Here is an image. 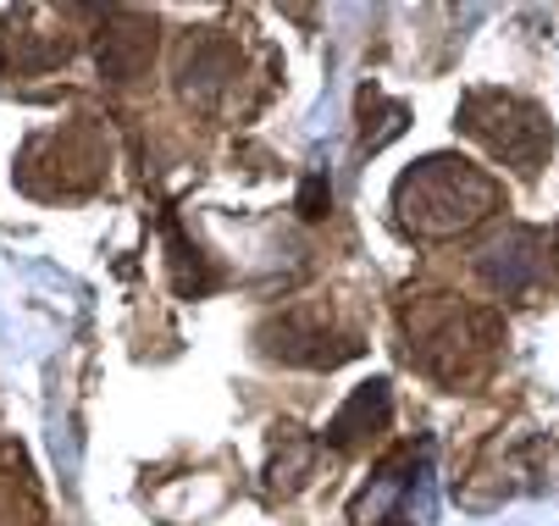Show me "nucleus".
Returning a JSON list of instances; mask_svg holds the SVG:
<instances>
[{
    "instance_id": "1",
    "label": "nucleus",
    "mask_w": 559,
    "mask_h": 526,
    "mask_svg": "<svg viewBox=\"0 0 559 526\" xmlns=\"http://www.w3.org/2000/svg\"><path fill=\"white\" fill-rule=\"evenodd\" d=\"M393 205H399V216H405L411 234H421V239H454V234L476 228L488 211H499V183L483 167H471V162L432 156L416 172L399 178Z\"/></svg>"
},
{
    "instance_id": "2",
    "label": "nucleus",
    "mask_w": 559,
    "mask_h": 526,
    "mask_svg": "<svg viewBox=\"0 0 559 526\" xmlns=\"http://www.w3.org/2000/svg\"><path fill=\"white\" fill-rule=\"evenodd\" d=\"M460 128L471 139H483L493 156H504L515 172H537L548 144H554V128L537 106L515 100V95H499V89H476L465 106H460Z\"/></svg>"
},
{
    "instance_id": "3",
    "label": "nucleus",
    "mask_w": 559,
    "mask_h": 526,
    "mask_svg": "<svg viewBox=\"0 0 559 526\" xmlns=\"http://www.w3.org/2000/svg\"><path fill=\"white\" fill-rule=\"evenodd\" d=\"M476 266H483V277H488L493 294H521V288H532L543 277V239L526 234V228H510L504 239H493L483 250V261H476Z\"/></svg>"
},
{
    "instance_id": "4",
    "label": "nucleus",
    "mask_w": 559,
    "mask_h": 526,
    "mask_svg": "<svg viewBox=\"0 0 559 526\" xmlns=\"http://www.w3.org/2000/svg\"><path fill=\"white\" fill-rule=\"evenodd\" d=\"M388 421V383H360L355 388V399L328 421V432H322V443H333V449H355L371 427H382Z\"/></svg>"
},
{
    "instance_id": "5",
    "label": "nucleus",
    "mask_w": 559,
    "mask_h": 526,
    "mask_svg": "<svg viewBox=\"0 0 559 526\" xmlns=\"http://www.w3.org/2000/svg\"><path fill=\"white\" fill-rule=\"evenodd\" d=\"M150 28L144 23H133L128 17V28H117V34H106L100 39V67H106V79H117V84H128L133 79V72L150 61Z\"/></svg>"
},
{
    "instance_id": "6",
    "label": "nucleus",
    "mask_w": 559,
    "mask_h": 526,
    "mask_svg": "<svg viewBox=\"0 0 559 526\" xmlns=\"http://www.w3.org/2000/svg\"><path fill=\"white\" fill-rule=\"evenodd\" d=\"M328 200H333V189H328V178H322V172H316V178L299 189V211H305V216H322V211H328Z\"/></svg>"
},
{
    "instance_id": "7",
    "label": "nucleus",
    "mask_w": 559,
    "mask_h": 526,
    "mask_svg": "<svg viewBox=\"0 0 559 526\" xmlns=\"http://www.w3.org/2000/svg\"><path fill=\"white\" fill-rule=\"evenodd\" d=\"M554 255H559V234H554Z\"/></svg>"
}]
</instances>
